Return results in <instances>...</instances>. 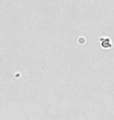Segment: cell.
<instances>
[{
	"label": "cell",
	"mask_w": 114,
	"mask_h": 120,
	"mask_svg": "<svg viewBox=\"0 0 114 120\" xmlns=\"http://www.w3.org/2000/svg\"><path fill=\"white\" fill-rule=\"evenodd\" d=\"M100 41H101V45L103 48H110L111 47V44L110 42V40L106 38H100Z\"/></svg>",
	"instance_id": "1"
}]
</instances>
